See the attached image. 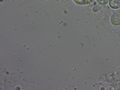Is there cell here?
I'll return each mask as SVG.
<instances>
[{
    "label": "cell",
    "instance_id": "obj_1",
    "mask_svg": "<svg viewBox=\"0 0 120 90\" xmlns=\"http://www.w3.org/2000/svg\"><path fill=\"white\" fill-rule=\"evenodd\" d=\"M110 20L111 23L114 25H120V8L113 13L111 16Z\"/></svg>",
    "mask_w": 120,
    "mask_h": 90
},
{
    "label": "cell",
    "instance_id": "obj_2",
    "mask_svg": "<svg viewBox=\"0 0 120 90\" xmlns=\"http://www.w3.org/2000/svg\"><path fill=\"white\" fill-rule=\"evenodd\" d=\"M109 4L112 8L117 9L120 7V0H109Z\"/></svg>",
    "mask_w": 120,
    "mask_h": 90
}]
</instances>
